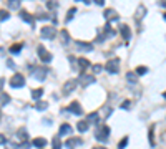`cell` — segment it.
<instances>
[{
  "label": "cell",
  "mask_w": 166,
  "mask_h": 149,
  "mask_svg": "<svg viewBox=\"0 0 166 149\" xmlns=\"http://www.w3.org/2000/svg\"><path fill=\"white\" fill-rule=\"evenodd\" d=\"M110 128L108 126H101V129L98 133H96V139L98 141H101V142H106V139H108V136H110Z\"/></svg>",
  "instance_id": "277c9868"
},
{
  "label": "cell",
  "mask_w": 166,
  "mask_h": 149,
  "mask_svg": "<svg viewBox=\"0 0 166 149\" xmlns=\"http://www.w3.org/2000/svg\"><path fill=\"white\" fill-rule=\"evenodd\" d=\"M146 71H148V68H146V66H138V68H136V76H141V75H145Z\"/></svg>",
  "instance_id": "f546056e"
},
{
  "label": "cell",
  "mask_w": 166,
  "mask_h": 149,
  "mask_svg": "<svg viewBox=\"0 0 166 149\" xmlns=\"http://www.w3.org/2000/svg\"><path fill=\"white\" fill-rule=\"evenodd\" d=\"M76 13V8L73 7V8H70V10H68V13H67V18H65V22H70L71 18H73V15H75Z\"/></svg>",
  "instance_id": "83f0119b"
},
{
  "label": "cell",
  "mask_w": 166,
  "mask_h": 149,
  "mask_svg": "<svg viewBox=\"0 0 166 149\" xmlns=\"http://www.w3.org/2000/svg\"><path fill=\"white\" fill-rule=\"evenodd\" d=\"M95 3H96V5H100V7H103V5H105L103 0H95Z\"/></svg>",
  "instance_id": "60d3db41"
},
{
  "label": "cell",
  "mask_w": 166,
  "mask_h": 149,
  "mask_svg": "<svg viewBox=\"0 0 166 149\" xmlns=\"http://www.w3.org/2000/svg\"><path fill=\"white\" fill-rule=\"evenodd\" d=\"M128 141H130V139H128V136H126V138H123V139H121V141L118 142V149H125V146H128Z\"/></svg>",
  "instance_id": "f1b7e54d"
},
{
  "label": "cell",
  "mask_w": 166,
  "mask_h": 149,
  "mask_svg": "<svg viewBox=\"0 0 166 149\" xmlns=\"http://www.w3.org/2000/svg\"><path fill=\"white\" fill-rule=\"evenodd\" d=\"M98 149H105V147H98Z\"/></svg>",
  "instance_id": "7dc6e473"
},
{
  "label": "cell",
  "mask_w": 166,
  "mask_h": 149,
  "mask_svg": "<svg viewBox=\"0 0 166 149\" xmlns=\"http://www.w3.org/2000/svg\"><path fill=\"white\" fill-rule=\"evenodd\" d=\"M8 18V12L7 10H0V20H7Z\"/></svg>",
  "instance_id": "e575fe53"
},
{
  "label": "cell",
  "mask_w": 166,
  "mask_h": 149,
  "mask_svg": "<svg viewBox=\"0 0 166 149\" xmlns=\"http://www.w3.org/2000/svg\"><path fill=\"white\" fill-rule=\"evenodd\" d=\"M35 108L38 109V111H43V109H47V108H48V103H47V101H37Z\"/></svg>",
  "instance_id": "603a6c76"
},
{
  "label": "cell",
  "mask_w": 166,
  "mask_h": 149,
  "mask_svg": "<svg viewBox=\"0 0 166 149\" xmlns=\"http://www.w3.org/2000/svg\"><path fill=\"white\" fill-rule=\"evenodd\" d=\"M32 73H33V76H35V78H37L38 81H43V80L47 78L48 70H47V68H35V66H33Z\"/></svg>",
  "instance_id": "5b68a950"
},
{
  "label": "cell",
  "mask_w": 166,
  "mask_h": 149,
  "mask_svg": "<svg viewBox=\"0 0 166 149\" xmlns=\"http://www.w3.org/2000/svg\"><path fill=\"white\" fill-rule=\"evenodd\" d=\"M105 18L106 20H118V15L115 13V10L108 8V10H105Z\"/></svg>",
  "instance_id": "2e32d148"
},
{
  "label": "cell",
  "mask_w": 166,
  "mask_h": 149,
  "mask_svg": "<svg viewBox=\"0 0 166 149\" xmlns=\"http://www.w3.org/2000/svg\"><path fill=\"white\" fill-rule=\"evenodd\" d=\"M163 18H164V20H166V13H164V15H163Z\"/></svg>",
  "instance_id": "f6af8a7d"
},
{
  "label": "cell",
  "mask_w": 166,
  "mask_h": 149,
  "mask_svg": "<svg viewBox=\"0 0 166 149\" xmlns=\"http://www.w3.org/2000/svg\"><path fill=\"white\" fill-rule=\"evenodd\" d=\"M76 48H80V50H85V51H91L93 50V45L91 43H81V42H75Z\"/></svg>",
  "instance_id": "4fadbf2b"
},
{
  "label": "cell",
  "mask_w": 166,
  "mask_h": 149,
  "mask_svg": "<svg viewBox=\"0 0 166 149\" xmlns=\"http://www.w3.org/2000/svg\"><path fill=\"white\" fill-rule=\"evenodd\" d=\"M20 17H22V20H25L27 23H32V25H35V18H33L28 12L22 10V12H20Z\"/></svg>",
  "instance_id": "8fae6325"
},
{
  "label": "cell",
  "mask_w": 166,
  "mask_h": 149,
  "mask_svg": "<svg viewBox=\"0 0 166 149\" xmlns=\"http://www.w3.org/2000/svg\"><path fill=\"white\" fill-rule=\"evenodd\" d=\"M126 80H128V83L135 85L136 81H138V76H136V73H133V71H128V73H126Z\"/></svg>",
  "instance_id": "d6986e66"
},
{
  "label": "cell",
  "mask_w": 166,
  "mask_h": 149,
  "mask_svg": "<svg viewBox=\"0 0 166 149\" xmlns=\"http://www.w3.org/2000/svg\"><path fill=\"white\" fill-rule=\"evenodd\" d=\"M57 7H58L57 2H47V8H50V10H55Z\"/></svg>",
  "instance_id": "836d02e7"
},
{
  "label": "cell",
  "mask_w": 166,
  "mask_h": 149,
  "mask_svg": "<svg viewBox=\"0 0 166 149\" xmlns=\"http://www.w3.org/2000/svg\"><path fill=\"white\" fill-rule=\"evenodd\" d=\"M81 141H80V139H78V138H70V139H68V141L65 142V146L68 147V149H73V147H75V146H78V144H80Z\"/></svg>",
  "instance_id": "5bb4252c"
},
{
  "label": "cell",
  "mask_w": 166,
  "mask_h": 149,
  "mask_svg": "<svg viewBox=\"0 0 166 149\" xmlns=\"http://www.w3.org/2000/svg\"><path fill=\"white\" fill-rule=\"evenodd\" d=\"M103 68H105L106 71H110V73H118V70H120V60H118V58L108 60V63H106Z\"/></svg>",
  "instance_id": "6da1fadb"
},
{
  "label": "cell",
  "mask_w": 166,
  "mask_h": 149,
  "mask_svg": "<svg viewBox=\"0 0 166 149\" xmlns=\"http://www.w3.org/2000/svg\"><path fill=\"white\" fill-rule=\"evenodd\" d=\"M20 149H30V142H22L20 144Z\"/></svg>",
  "instance_id": "ab89813d"
},
{
  "label": "cell",
  "mask_w": 166,
  "mask_h": 149,
  "mask_svg": "<svg viewBox=\"0 0 166 149\" xmlns=\"http://www.w3.org/2000/svg\"><path fill=\"white\" fill-rule=\"evenodd\" d=\"M76 85H78V81L76 80H68V81H65V85H63V88H62V93L63 94H70L73 90L76 88Z\"/></svg>",
  "instance_id": "3957f363"
},
{
  "label": "cell",
  "mask_w": 166,
  "mask_h": 149,
  "mask_svg": "<svg viewBox=\"0 0 166 149\" xmlns=\"http://www.w3.org/2000/svg\"><path fill=\"white\" fill-rule=\"evenodd\" d=\"M93 81H95V78H93V76H90V75H88V76H83V78H81V83L85 85V86H86V85H91Z\"/></svg>",
  "instance_id": "d4e9b609"
},
{
  "label": "cell",
  "mask_w": 166,
  "mask_h": 149,
  "mask_svg": "<svg viewBox=\"0 0 166 149\" xmlns=\"http://www.w3.org/2000/svg\"><path fill=\"white\" fill-rule=\"evenodd\" d=\"M7 66H10V68H12V70H15V63H13V61H12L10 58H8V60H7Z\"/></svg>",
  "instance_id": "f35d334b"
},
{
  "label": "cell",
  "mask_w": 166,
  "mask_h": 149,
  "mask_svg": "<svg viewBox=\"0 0 166 149\" xmlns=\"http://www.w3.org/2000/svg\"><path fill=\"white\" fill-rule=\"evenodd\" d=\"M76 129L80 133H85L86 129H88V123L86 121H78V124H76Z\"/></svg>",
  "instance_id": "44dd1931"
},
{
  "label": "cell",
  "mask_w": 166,
  "mask_h": 149,
  "mask_svg": "<svg viewBox=\"0 0 166 149\" xmlns=\"http://www.w3.org/2000/svg\"><path fill=\"white\" fill-rule=\"evenodd\" d=\"M68 111L73 113V114H76V116H80V114H83V109H81V106H80V103H78V101H73V103H70V106H68Z\"/></svg>",
  "instance_id": "ba28073f"
},
{
  "label": "cell",
  "mask_w": 166,
  "mask_h": 149,
  "mask_svg": "<svg viewBox=\"0 0 166 149\" xmlns=\"http://www.w3.org/2000/svg\"><path fill=\"white\" fill-rule=\"evenodd\" d=\"M145 12H146L145 5H140V7H138V15H136V17H138V18H143V17H145Z\"/></svg>",
  "instance_id": "4dcf8cb0"
},
{
  "label": "cell",
  "mask_w": 166,
  "mask_h": 149,
  "mask_svg": "<svg viewBox=\"0 0 166 149\" xmlns=\"http://www.w3.org/2000/svg\"><path fill=\"white\" fill-rule=\"evenodd\" d=\"M38 56H40V60L45 61V63H50L52 61V55H50V51L45 50V46H38Z\"/></svg>",
  "instance_id": "8992f818"
},
{
  "label": "cell",
  "mask_w": 166,
  "mask_h": 149,
  "mask_svg": "<svg viewBox=\"0 0 166 149\" xmlns=\"http://www.w3.org/2000/svg\"><path fill=\"white\" fill-rule=\"evenodd\" d=\"M3 83H5V80L0 78V91H2V88H3Z\"/></svg>",
  "instance_id": "7bdbcfd3"
},
{
  "label": "cell",
  "mask_w": 166,
  "mask_h": 149,
  "mask_svg": "<svg viewBox=\"0 0 166 149\" xmlns=\"http://www.w3.org/2000/svg\"><path fill=\"white\" fill-rule=\"evenodd\" d=\"M22 43H15V45H12L10 46V53H18V51H20L22 50Z\"/></svg>",
  "instance_id": "484cf974"
},
{
  "label": "cell",
  "mask_w": 166,
  "mask_h": 149,
  "mask_svg": "<svg viewBox=\"0 0 166 149\" xmlns=\"http://www.w3.org/2000/svg\"><path fill=\"white\" fill-rule=\"evenodd\" d=\"M55 35H57V30L53 27H43L42 28V37H45V38H55Z\"/></svg>",
  "instance_id": "52a82bcc"
},
{
  "label": "cell",
  "mask_w": 166,
  "mask_h": 149,
  "mask_svg": "<svg viewBox=\"0 0 166 149\" xmlns=\"http://www.w3.org/2000/svg\"><path fill=\"white\" fill-rule=\"evenodd\" d=\"M23 85H25V78H23V75L17 73V75H13L10 78V86H12V88H22Z\"/></svg>",
  "instance_id": "7a4b0ae2"
},
{
  "label": "cell",
  "mask_w": 166,
  "mask_h": 149,
  "mask_svg": "<svg viewBox=\"0 0 166 149\" xmlns=\"http://www.w3.org/2000/svg\"><path fill=\"white\" fill-rule=\"evenodd\" d=\"M52 146H53L52 149H62V141H60V136H58V134L52 139Z\"/></svg>",
  "instance_id": "ffe728a7"
},
{
  "label": "cell",
  "mask_w": 166,
  "mask_h": 149,
  "mask_svg": "<svg viewBox=\"0 0 166 149\" xmlns=\"http://www.w3.org/2000/svg\"><path fill=\"white\" fill-rule=\"evenodd\" d=\"M78 65H80L81 70H85V68H88V66H90V61L86 58H80V60H78Z\"/></svg>",
  "instance_id": "7402d4cb"
},
{
  "label": "cell",
  "mask_w": 166,
  "mask_h": 149,
  "mask_svg": "<svg viewBox=\"0 0 166 149\" xmlns=\"http://www.w3.org/2000/svg\"><path fill=\"white\" fill-rule=\"evenodd\" d=\"M150 144L154 146V133H153V128H150Z\"/></svg>",
  "instance_id": "d6a6232c"
},
{
  "label": "cell",
  "mask_w": 166,
  "mask_h": 149,
  "mask_svg": "<svg viewBox=\"0 0 166 149\" xmlns=\"http://www.w3.org/2000/svg\"><path fill=\"white\" fill-rule=\"evenodd\" d=\"M159 5L161 7H166V2H159Z\"/></svg>",
  "instance_id": "ee69618b"
},
{
  "label": "cell",
  "mask_w": 166,
  "mask_h": 149,
  "mask_svg": "<svg viewBox=\"0 0 166 149\" xmlns=\"http://www.w3.org/2000/svg\"><path fill=\"white\" fill-rule=\"evenodd\" d=\"M101 70H103V66H101V65H93V73H100Z\"/></svg>",
  "instance_id": "8d00e7d4"
},
{
  "label": "cell",
  "mask_w": 166,
  "mask_h": 149,
  "mask_svg": "<svg viewBox=\"0 0 166 149\" xmlns=\"http://www.w3.org/2000/svg\"><path fill=\"white\" fill-rule=\"evenodd\" d=\"M33 146H37V147H43V146H47V139H43V138H35L32 141Z\"/></svg>",
  "instance_id": "e0dca14e"
},
{
  "label": "cell",
  "mask_w": 166,
  "mask_h": 149,
  "mask_svg": "<svg viewBox=\"0 0 166 149\" xmlns=\"http://www.w3.org/2000/svg\"><path fill=\"white\" fill-rule=\"evenodd\" d=\"M0 103H2V104L10 103V96H8L7 93H2V94H0Z\"/></svg>",
  "instance_id": "4316f807"
},
{
  "label": "cell",
  "mask_w": 166,
  "mask_h": 149,
  "mask_svg": "<svg viewBox=\"0 0 166 149\" xmlns=\"http://www.w3.org/2000/svg\"><path fill=\"white\" fill-rule=\"evenodd\" d=\"M163 96H164V98H166V91H164V93H163Z\"/></svg>",
  "instance_id": "bcb514c9"
},
{
  "label": "cell",
  "mask_w": 166,
  "mask_h": 149,
  "mask_svg": "<svg viewBox=\"0 0 166 149\" xmlns=\"http://www.w3.org/2000/svg\"><path fill=\"white\" fill-rule=\"evenodd\" d=\"M130 104H131V103L128 101V99H126V101L121 103V108H123V109H128V108H130Z\"/></svg>",
  "instance_id": "74e56055"
},
{
  "label": "cell",
  "mask_w": 166,
  "mask_h": 149,
  "mask_svg": "<svg viewBox=\"0 0 166 149\" xmlns=\"http://www.w3.org/2000/svg\"><path fill=\"white\" fill-rule=\"evenodd\" d=\"M73 133V128L70 126V124H62L60 129H58V136H65V134H71Z\"/></svg>",
  "instance_id": "9c48e42d"
},
{
  "label": "cell",
  "mask_w": 166,
  "mask_h": 149,
  "mask_svg": "<svg viewBox=\"0 0 166 149\" xmlns=\"http://www.w3.org/2000/svg\"><path fill=\"white\" fill-rule=\"evenodd\" d=\"M5 149H18V146L12 141H5Z\"/></svg>",
  "instance_id": "1f68e13d"
},
{
  "label": "cell",
  "mask_w": 166,
  "mask_h": 149,
  "mask_svg": "<svg viewBox=\"0 0 166 149\" xmlns=\"http://www.w3.org/2000/svg\"><path fill=\"white\" fill-rule=\"evenodd\" d=\"M96 118H98V113H91V114H88V118H86V119H88V121H95Z\"/></svg>",
  "instance_id": "d590c367"
},
{
  "label": "cell",
  "mask_w": 166,
  "mask_h": 149,
  "mask_svg": "<svg viewBox=\"0 0 166 149\" xmlns=\"http://www.w3.org/2000/svg\"><path fill=\"white\" fill-rule=\"evenodd\" d=\"M17 138L20 139V142H27V139H28V134H27V129H18V133H17Z\"/></svg>",
  "instance_id": "9a60e30c"
},
{
  "label": "cell",
  "mask_w": 166,
  "mask_h": 149,
  "mask_svg": "<svg viewBox=\"0 0 166 149\" xmlns=\"http://www.w3.org/2000/svg\"><path fill=\"white\" fill-rule=\"evenodd\" d=\"M5 141H7L5 136H3V134H0V144H5Z\"/></svg>",
  "instance_id": "b9f144b4"
},
{
  "label": "cell",
  "mask_w": 166,
  "mask_h": 149,
  "mask_svg": "<svg viewBox=\"0 0 166 149\" xmlns=\"http://www.w3.org/2000/svg\"><path fill=\"white\" fill-rule=\"evenodd\" d=\"M120 32H121V35H123L125 40H130V38H131V30H130L128 25H121L120 27Z\"/></svg>",
  "instance_id": "7c38bea8"
},
{
  "label": "cell",
  "mask_w": 166,
  "mask_h": 149,
  "mask_svg": "<svg viewBox=\"0 0 166 149\" xmlns=\"http://www.w3.org/2000/svg\"><path fill=\"white\" fill-rule=\"evenodd\" d=\"M60 42H62V45H65V46L71 42V40H70V33H68L67 30H62V32H60Z\"/></svg>",
  "instance_id": "30bf717a"
},
{
  "label": "cell",
  "mask_w": 166,
  "mask_h": 149,
  "mask_svg": "<svg viewBox=\"0 0 166 149\" xmlns=\"http://www.w3.org/2000/svg\"><path fill=\"white\" fill-rule=\"evenodd\" d=\"M8 8H12V10L20 8V2H18V0H10V2H8Z\"/></svg>",
  "instance_id": "cb8c5ba5"
},
{
  "label": "cell",
  "mask_w": 166,
  "mask_h": 149,
  "mask_svg": "<svg viewBox=\"0 0 166 149\" xmlns=\"http://www.w3.org/2000/svg\"><path fill=\"white\" fill-rule=\"evenodd\" d=\"M42 94H43V90L42 88H37V90H32V98L35 99V101H40V98H42Z\"/></svg>",
  "instance_id": "ac0fdd59"
}]
</instances>
